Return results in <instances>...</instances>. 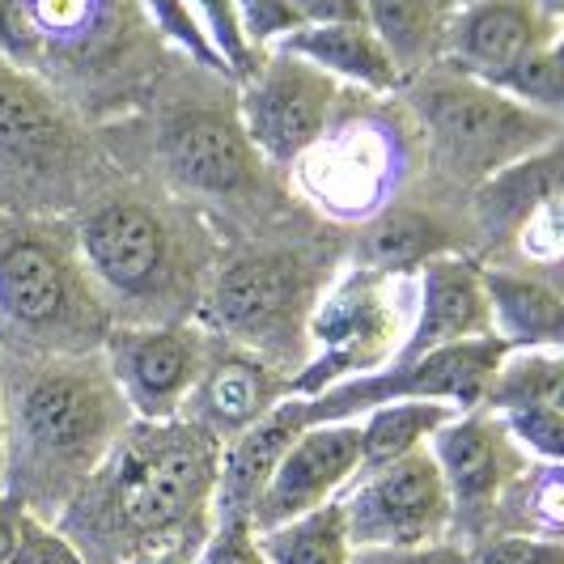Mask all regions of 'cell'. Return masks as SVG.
Returning a JSON list of instances; mask_svg holds the SVG:
<instances>
[{
  "instance_id": "obj_22",
  "label": "cell",
  "mask_w": 564,
  "mask_h": 564,
  "mask_svg": "<svg viewBox=\"0 0 564 564\" xmlns=\"http://www.w3.org/2000/svg\"><path fill=\"white\" fill-rule=\"evenodd\" d=\"M488 297V332L506 348H561L564 306L552 276L535 268H480Z\"/></svg>"
},
{
  "instance_id": "obj_28",
  "label": "cell",
  "mask_w": 564,
  "mask_h": 564,
  "mask_svg": "<svg viewBox=\"0 0 564 564\" xmlns=\"http://www.w3.org/2000/svg\"><path fill=\"white\" fill-rule=\"evenodd\" d=\"M259 547L268 564H348L352 556L339 501H327L272 531H259Z\"/></svg>"
},
{
  "instance_id": "obj_33",
  "label": "cell",
  "mask_w": 564,
  "mask_h": 564,
  "mask_svg": "<svg viewBox=\"0 0 564 564\" xmlns=\"http://www.w3.org/2000/svg\"><path fill=\"white\" fill-rule=\"evenodd\" d=\"M467 564H564L561 535L535 531H501L467 547Z\"/></svg>"
},
{
  "instance_id": "obj_40",
  "label": "cell",
  "mask_w": 564,
  "mask_h": 564,
  "mask_svg": "<svg viewBox=\"0 0 564 564\" xmlns=\"http://www.w3.org/2000/svg\"><path fill=\"white\" fill-rule=\"evenodd\" d=\"M539 9H543V13H552V18H561L564 13V0H535Z\"/></svg>"
},
{
  "instance_id": "obj_18",
  "label": "cell",
  "mask_w": 564,
  "mask_h": 564,
  "mask_svg": "<svg viewBox=\"0 0 564 564\" xmlns=\"http://www.w3.org/2000/svg\"><path fill=\"white\" fill-rule=\"evenodd\" d=\"M556 39H561V18L543 13L535 0H467L454 9L446 26L442 64L492 82L518 56Z\"/></svg>"
},
{
  "instance_id": "obj_1",
  "label": "cell",
  "mask_w": 564,
  "mask_h": 564,
  "mask_svg": "<svg viewBox=\"0 0 564 564\" xmlns=\"http://www.w3.org/2000/svg\"><path fill=\"white\" fill-rule=\"evenodd\" d=\"M217 454L221 442L183 416L132 421L52 522L85 564H158L170 552H199L213 527Z\"/></svg>"
},
{
  "instance_id": "obj_6",
  "label": "cell",
  "mask_w": 564,
  "mask_h": 564,
  "mask_svg": "<svg viewBox=\"0 0 564 564\" xmlns=\"http://www.w3.org/2000/svg\"><path fill=\"white\" fill-rule=\"evenodd\" d=\"M395 94H403V107L421 128L429 162L463 187H476L488 174L561 144V115L531 111L442 59L408 77Z\"/></svg>"
},
{
  "instance_id": "obj_20",
  "label": "cell",
  "mask_w": 564,
  "mask_h": 564,
  "mask_svg": "<svg viewBox=\"0 0 564 564\" xmlns=\"http://www.w3.org/2000/svg\"><path fill=\"white\" fill-rule=\"evenodd\" d=\"M306 424L311 421H306L302 395H289L268 416H259L242 433H234L229 442H221L217 488H213V518H251L254 497L263 492V484L276 471L281 454L289 451V442Z\"/></svg>"
},
{
  "instance_id": "obj_15",
  "label": "cell",
  "mask_w": 564,
  "mask_h": 564,
  "mask_svg": "<svg viewBox=\"0 0 564 564\" xmlns=\"http://www.w3.org/2000/svg\"><path fill=\"white\" fill-rule=\"evenodd\" d=\"M213 336L196 323H115L102 361L132 421H178Z\"/></svg>"
},
{
  "instance_id": "obj_31",
  "label": "cell",
  "mask_w": 564,
  "mask_h": 564,
  "mask_svg": "<svg viewBox=\"0 0 564 564\" xmlns=\"http://www.w3.org/2000/svg\"><path fill=\"white\" fill-rule=\"evenodd\" d=\"M187 4H192L196 22L204 26V34H208V43L217 47V56L226 59L229 82H247L254 68H259L263 52L251 47V39L242 34L238 4H234V0H187Z\"/></svg>"
},
{
  "instance_id": "obj_14",
  "label": "cell",
  "mask_w": 564,
  "mask_h": 564,
  "mask_svg": "<svg viewBox=\"0 0 564 564\" xmlns=\"http://www.w3.org/2000/svg\"><path fill=\"white\" fill-rule=\"evenodd\" d=\"M424 451L451 497V535L467 531L476 543L484 535H497V513L506 506L509 488L531 467V458L513 446L501 416L488 408L458 412L424 442Z\"/></svg>"
},
{
  "instance_id": "obj_21",
  "label": "cell",
  "mask_w": 564,
  "mask_h": 564,
  "mask_svg": "<svg viewBox=\"0 0 564 564\" xmlns=\"http://www.w3.org/2000/svg\"><path fill=\"white\" fill-rule=\"evenodd\" d=\"M561 196V144H547L471 187L467 221L488 251H506L543 204Z\"/></svg>"
},
{
  "instance_id": "obj_7",
  "label": "cell",
  "mask_w": 564,
  "mask_h": 564,
  "mask_svg": "<svg viewBox=\"0 0 564 564\" xmlns=\"http://www.w3.org/2000/svg\"><path fill=\"white\" fill-rule=\"evenodd\" d=\"M323 289H327V276H323V259L314 251L254 247L217 263L192 323L213 339L251 348L276 369H302L311 352L306 323Z\"/></svg>"
},
{
  "instance_id": "obj_8",
  "label": "cell",
  "mask_w": 564,
  "mask_h": 564,
  "mask_svg": "<svg viewBox=\"0 0 564 564\" xmlns=\"http://www.w3.org/2000/svg\"><path fill=\"white\" fill-rule=\"evenodd\" d=\"M137 0H0V52L73 107L132 73Z\"/></svg>"
},
{
  "instance_id": "obj_37",
  "label": "cell",
  "mask_w": 564,
  "mask_h": 564,
  "mask_svg": "<svg viewBox=\"0 0 564 564\" xmlns=\"http://www.w3.org/2000/svg\"><path fill=\"white\" fill-rule=\"evenodd\" d=\"M348 564H467V547L454 539L424 547H352Z\"/></svg>"
},
{
  "instance_id": "obj_32",
  "label": "cell",
  "mask_w": 564,
  "mask_h": 564,
  "mask_svg": "<svg viewBox=\"0 0 564 564\" xmlns=\"http://www.w3.org/2000/svg\"><path fill=\"white\" fill-rule=\"evenodd\" d=\"M501 424L513 437V446L535 458V463H561L564 458V408L556 403H535V408H518L501 412Z\"/></svg>"
},
{
  "instance_id": "obj_5",
  "label": "cell",
  "mask_w": 564,
  "mask_h": 564,
  "mask_svg": "<svg viewBox=\"0 0 564 564\" xmlns=\"http://www.w3.org/2000/svg\"><path fill=\"white\" fill-rule=\"evenodd\" d=\"M98 170L82 115L0 52V208L13 217L77 213L98 187Z\"/></svg>"
},
{
  "instance_id": "obj_23",
  "label": "cell",
  "mask_w": 564,
  "mask_h": 564,
  "mask_svg": "<svg viewBox=\"0 0 564 564\" xmlns=\"http://www.w3.org/2000/svg\"><path fill=\"white\" fill-rule=\"evenodd\" d=\"M276 47L311 59L314 68H323L332 82L348 85L357 94H395L399 85H403L395 59L387 56V47L378 43V34L366 22L297 26L289 30Z\"/></svg>"
},
{
  "instance_id": "obj_16",
  "label": "cell",
  "mask_w": 564,
  "mask_h": 564,
  "mask_svg": "<svg viewBox=\"0 0 564 564\" xmlns=\"http://www.w3.org/2000/svg\"><path fill=\"white\" fill-rule=\"evenodd\" d=\"M361 471V433L357 421H318L306 424L289 451L281 454L276 471L268 476L263 492L251 506L254 531H272L293 522L311 509L336 501L344 484Z\"/></svg>"
},
{
  "instance_id": "obj_41",
  "label": "cell",
  "mask_w": 564,
  "mask_h": 564,
  "mask_svg": "<svg viewBox=\"0 0 564 564\" xmlns=\"http://www.w3.org/2000/svg\"><path fill=\"white\" fill-rule=\"evenodd\" d=\"M0 476H4V408H0Z\"/></svg>"
},
{
  "instance_id": "obj_17",
  "label": "cell",
  "mask_w": 564,
  "mask_h": 564,
  "mask_svg": "<svg viewBox=\"0 0 564 564\" xmlns=\"http://www.w3.org/2000/svg\"><path fill=\"white\" fill-rule=\"evenodd\" d=\"M281 399H289V373L284 369L263 361L251 348L213 339L196 387H192L178 416L204 429L213 442H229L247 424L268 416Z\"/></svg>"
},
{
  "instance_id": "obj_4",
  "label": "cell",
  "mask_w": 564,
  "mask_h": 564,
  "mask_svg": "<svg viewBox=\"0 0 564 564\" xmlns=\"http://www.w3.org/2000/svg\"><path fill=\"white\" fill-rule=\"evenodd\" d=\"M119 323L82 263L73 221L13 217L0 226V348L4 352H102Z\"/></svg>"
},
{
  "instance_id": "obj_19",
  "label": "cell",
  "mask_w": 564,
  "mask_h": 564,
  "mask_svg": "<svg viewBox=\"0 0 564 564\" xmlns=\"http://www.w3.org/2000/svg\"><path fill=\"white\" fill-rule=\"evenodd\" d=\"M412 281H416V306H412V327L395 361L446 348L458 339L488 336V297H484V276L476 259H463V254L424 259L412 272Z\"/></svg>"
},
{
  "instance_id": "obj_3",
  "label": "cell",
  "mask_w": 564,
  "mask_h": 564,
  "mask_svg": "<svg viewBox=\"0 0 564 564\" xmlns=\"http://www.w3.org/2000/svg\"><path fill=\"white\" fill-rule=\"evenodd\" d=\"M73 238L119 323H192L221 263L192 204L123 187L85 199Z\"/></svg>"
},
{
  "instance_id": "obj_11",
  "label": "cell",
  "mask_w": 564,
  "mask_h": 564,
  "mask_svg": "<svg viewBox=\"0 0 564 564\" xmlns=\"http://www.w3.org/2000/svg\"><path fill=\"white\" fill-rule=\"evenodd\" d=\"M302 196L332 221H366L395 192L403 170V132L387 115H348L293 162Z\"/></svg>"
},
{
  "instance_id": "obj_35",
  "label": "cell",
  "mask_w": 564,
  "mask_h": 564,
  "mask_svg": "<svg viewBox=\"0 0 564 564\" xmlns=\"http://www.w3.org/2000/svg\"><path fill=\"white\" fill-rule=\"evenodd\" d=\"M192 564H268L251 518H213Z\"/></svg>"
},
{
  "instance_id": "obj_36",
  "label": "cell",
  "mask_w": 564,
  "mask_h": 564,
  "mask_svg": "<svg viewBox=\"0 0 564 564\" xmlns=\"http://www.w3.org/2000/svg\"><path fill=\"white\" fill-rule=\"evenodd\" d=\"M234 4H238L242 34L251 39V47H259V52L276 47L289 30H297V18H293L289 0H234Z\"/></svg>"
},
{
  "instance_id": "obj_29",
  "label": "cell",
  "mask_w": 564,
  "mask_h": 564,
  "mask_svg": "<svg viewBox=\"0 0 564 564\" xmlns=\"http://www.w3.org/2000/svg\"><path fill=\"white\" fill-rule=\"evenodd\" d=\"M488 85L501 89V94L513 98V102L531 107V111L561 115L564 111L561 39H556V43H543V47H531L527 56H518L509 68H501Z\"/></svg>"
},
{
  "instance_id": "obj_42",
  "label": "cell",
  "mask_w": 564,
  "mask_h": 564,
  "mask_svg": "<svg viewBox=\"0 0 564 564\" xmlns=\"http://www.w3.org/2000/svg\"><path fill=\"white\" fill-rule=\"evenodd\" d=\"M454 4H467V0H454Z\"/></svg>"
},
{
  "instance_id": "obj_39",
  "label": "cell",
  "mask_w": 564,
  "mask_h": 564,
  "mask_svg": "<svg viewBox=\"0 0 564 564\" xmlns=\"http://www.w3.org/2000/svg\"><path fill=\"white\" fill-rule=\"evenodd\" d=\"M18 522H22V501L0 492V564H9L13 539H18Z\"/></svg>"
},
{
  "instance_id": "obj_2",
  "label": "cell",
  "mask_w": 564,
  "mask_h": 564,
  "mask_svg": "<svg viewBox=\"0 0 564 564\" xmlns=\"http://www.w3.org/2000/svg\"><path fill=\"white\" fill-rule=\"evenodd\" d=\"M4 476L0 492L22 509L56 518L132 424V412L107 373L102 352H4Z\"/></svg>"
},
{
  "instance_id": "obj_30",
  "label": "cell",
  "mask_w": 564,
  "mask_h": 564,
  "mask_svg": "<svg viewBox=\"0 0 564 564\" xmlns=\"http://www.w3.org/2000/svg\"><path fill=\"white\" fill-rule=\"evenodd\" d=\"M137 4H141L144 22L158 30L170 47H178L196 68L213 73V77H229L226 59L217 56V47L208 43V34L196 22V13H192L187 0H137Z\"/></svg>"
},
{
  "instance_id": "obj_9",
  "label": "cell",
  "mask_w": 564,
  "mask_h": 564,
  "mask_svg": "<svg viewBox=\"0 0 564 564\" xmlns=\"http://www.w3.org/2000/svg\"><path fill=\"white\" fill-rule=\"evenodd\" d=\"M416 281L408 272L348 268L318 293L306 323V361L289 378V395L311 399L336 382L391 366L412 327Z\"/></svg>"
},
{
  "instance_id": "obj_10",
  "label": "cell",
  "mask_w": 564,
  "mask_h": 564,
  "mask_svg": "<svg viewBox=\"0 0 564 564\" xmlns=\"http://www.w3.org/2000/svg\"><path fill=\"white\" fill-rule=\"evenodd\" d=\"M153 153L183 196L217 204L226 213L268 208V166L251 149L234 107L208 98L174 102L158 123Z\"/></svg>"
},
{
  "instance_id": "obj_38",
  "label": "cell",
  "mask_w": 564,
  "mask_h": 564,
  "mask_svg": "<svg viewBox=\"0 0 564 564\" xmlns=\"http://www.w3.org/2000/svg\"><path fill=\"white\" fill-rule=\"evenodd\" d=\"M297 26H336V22H366L361 0H289Z\"/></svg>"
},
{
  "instance_id": "obj_24",
  "label": "cell",
  "mask_w": 564,
  "mask_h": 564,
  "mask_svg": "<svg viewBox=\"0 0 564 564\" xmlns=\"http://www.w3.org/2000/svg\"><path fill=\"white\" fill-rule=\"evenodd\" d=\"M454 247H458V238L442 213H429L416 204H395V208H382L373 221H366L352 263L373 268V272H408L412 276L424 259L458 254Z\"/></svg>"
},
{
  "instance_id": "obj_26",
  "label": "cell",
  "mask_w": 564,
  "mask_h": 564,
  "mask_svg": "<svg viewBox=\"0 0 564 564\" xmlns=\"http://www.w3.org/2000/svg\"><path fill=\"white\" fill-rule=\"evenodd\" d=\"M451 416H458V412H454L451 403H437V399H387V403H373L369 412L357 416L361 471L395 463V458L412 451H424V442Z\"/></svg>"
},
{
  "instance_id": "obj_34",
  "label": "cell",
  "mask_w": 564,
  "mask_h": 564,
  "mask_svg": "<svg viewBox=\"0 0 564 564\" xmlns=\"http://www.w3.org/2000/svg\"><path fill=\"white\" fill-rule=\"evenodd\" d=\"M9 564H85V556L77 552V543L59 531L56 522H47V518L22 509V522H18V539H13Z\"/></svg>"
},
{
  "instance_id": "obj_25",
  "label": "cell",
  "mask_w": 564,
  "mask_h": 564,
  "mask_svg": "<svg viewBox=\"0 0 564 564\" xmlns=\"http://www.w3.org/2000/svg\"><path fill=\"white\" fill-rule=\"evenodd\" d=\"M366 26L378 34L387 56L395 59L399 77H416L421 68L442 59L446 26L454 18V0H361Z\"/></svg>"
},
{
  "instance_id": "obj_12",
  "label": "cell",
  "mask_w": 564,
  "mask_h": 564,
  "mask_svg": "<svg viewBox=\"0 0 564 564\" xmlns=\"http://www.w3.org/2000/svg\"><path fill=\"white\" fill-rule=\"evenodd\" d=\"M234 102L238 123L251 149L268 170H293V162L311 149L336 119L344 102V85L332 82L311 59L268 47Z\"/></svg>"
},
{
  "instance_id": "obj_27",
  "label": "cell",
  "mask_w": 564,
  "mask_h": 564,
  "mask_svg": "<svg viewBox=\"0 0 564 564\" xmlns=\"http://www.w3.org/2000/svg\"><path fill=\"white\" fill-rule=\"evenodd\" d=\"M564 395V352L561 348H509L492 369L484 403L488 412H518L535 403H556Z\"/></svg>"
},
{
  "instance_id": "obj_13",
  "label": "cell",
  "mask_w": 564,
  "mask_h": 564,
  "mask_svg": "<svg viewBox=\"0 0 564 564\" xmlns=\"http://www.w3.org/2000/svg\"><path fill=\"white\" fill-rule=\"evenodd\" d=\"M336 501L352 547H424L451 539V497L429 451L357 471Z\"/></svg>"
}]
</instances>
